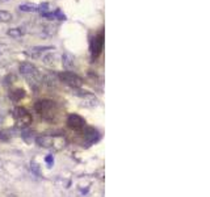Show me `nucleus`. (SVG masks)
I'll return each mask as SVG.
<instances>
[{
  "mask_svg": "<svg viewBox=\"0 0 210 197\" xmlns=\"http://www.w3.org/2000/svg\"><path fill=\"white\" fill-rule=\"evenodd\" d=\"M13 114H15V118L19 122H21V124L28 125V124L32 122V116L28 113V111H26V109H24V108H16L15 111H13Z\"/></svg>",
  "mask_w": 210,
  "mask_h": 197,
  "instance_id": "4",
  "label": "nucleus"
},
{
  "mask_svg": "<svg viewBox=\"0 0 210 197\" xmlns=\"http://www.w3.org/2000/svg\"><path fill=\"white\" fill-rule=\"evenodd\" d=\"M19 68H20V72L30 81V84L40 83L41 76H40V72H38V70L34 64H32L29 62H24V63L20 64Z\"/></svg>",
  "mask_w": 210,
  "mask_h": 197,
  "instance_id": "1",
  "label": "nucleus"
},
{
  "mask_svg": "<svg viewBox=\"0 0 210 197\" xmlns=\"http://www.w3.org/2000/svg\"><path fill=\"white\" fill-rule=\"evenodd\" d=\"M59 79L63 81V83L68 84L71 87H81L83 80L80 76H78L76 74L71 72V71H63V72L59 74Z\"/></svg>",
  "mask_w": 210,
  "mask_h": 197,
  "instance_id": "3",
  "label": "nucleus"
},
{
  "mask_svg": "<svg viewBox=\"0 0 210 197\" xmlns=\"http://www.w3.org/2000/svg\"><path fill=\"white\" fill-rule=\"evenodd\" d=\"M57 138H54V137H50V135H42V137H38L36 139L37 145H40L42 147H51L54 145V142Z\"/></svg>",
  "mask_w": 210,
  "mask_h": 197,
  "instance_id": "8",
  "label": "nucleus"
},
{
  "mask_svg": "<svg viewBox=\"0 0 210 197\" xmlns=\"http://www.w3.org/2000/svg\"><path fill=\"white\" fill-rule=\"evenodd\" d=\"M36 111L42 117L51 120L55 113V103L51 100H40L36 104Z\"/></svg>",
  "mask_w": 210,
  "mask_h": 197,
  "instance_id": "2",
  "label": "nucleus"
},
{
  "mask_svg": "<svg viewBox=\"0 0 210 197\" xmlns=\"http://www.w3.org/2000/svg\"><path fill=\"white\" fill-rule=\"evenodd\" d=\"M25 33V30L23 28H12V29H9L7 32V34L11 36V37H15V38H17V37H21Z\"/></svg>",
  "mask_w": 210,
  "mask_h": 197,
  "instance_id": "12",
  "label": "nucleus"
},
{
  "mask_svg": "<svg viewBox=\"0 0 210 197\" xmlns=\"http://www.w3.org/2000/svg\"><path fill=\"white\" fill-rule=\"evenodd\" d=\"M32 53H42V51H46V50H54V47L51 46H37V47H33L30 49Z\"/></svg>",
  "mask_w": 210,
  "mask_h": 197,
  "instance_id": "14",
  "label": "nucleus"
},
{
  "mask_svg": "<svg viewBox=\"0 0 210 197\" xmlns=\"http://www.w3.org/2000/svg\"><path fill=\"white\" fill-rule=\"evenodd\" d=\"M103 43H104L103 34H98L97 37L93 38V42H92V57L93 58H97L100 55V53L103 50Z\"/></svg>",
  "mask_w": 210,
  "mask_h": 197,
  "instance_id": "5",
  "label": "nucleus"
},
{
  "mask_svg": "<svg viewBox=\"0 0 210 197\" xmlns=\"http://www.w3.org/2000/svg\"><path fill=\"white\" fill-rule=\"evenodd\" d=\"M46 8H47V4H42V5L23 4V5H20V11H23V12H37V11H42Z\"/></svg>",
  "mask_w": 210,
  "mask_h": 197,
  "instance_id": "9",
  "label": "nucleus"
},
{
  "mask_svg": "<svg viewBox=\"0 0 210 197\" xmlns=\"http://www.w3.org/2000/svg\"><path fill=\"white\" fill-rule=\"evenodd\" d=\"M67 124L71 129H81L84 126V120L79 114H70L67 118Z\"/></svg>",
  "mask_w": 210,
  "mask_h": 197,
  "instance_id": "7",
  "label": "nucleus"
},
{
  "mask_svg": "<svg viewBox=\"0 0 210 197\" xmlns=\"http://www.w3.org/2000/svg\"><path fill=\"white\" fill-rule=\"evenodd\" d=\"M76 95H78L81 100H83V105H85V107H95L97 105V97L96 96H93L91 94H83V92H76Z\"/></svg>",
  "mask_w": 210,
  "mask_h": 197,
  "instance_id": "6",
  "label": "nucleus"
},
{
  "mask_svg": "<svg viewBox=\"0 0 210 197\" xmlns=\"http://www.w3.org/2000/svg\"><path fill=\"white\" fill-rule=\"evenodd\" d=\"M11 20H12V13L7 12V11H0V21L2 23H7Z\"/></svg>",
  "mask_w": 210,
  "mask_h": 197,
  "instance_id": "13",
  "label": "nucleus"
},
{
  "mask_svg": "<svg viewBox=\"0 0 210 197\" xmlns=\"http://www.w3.org/2000/svg\"><path fill=\"white\" fill-rule=\"evenodd\" d=\"M84 137H85V139L90 142V143H93V142H96L98 139V133H97V130L91 128V129H87Z\"/></svg>",
  "mask_w": 210,
  "mask_h": 197,
  "instance_id": "10",
  "label": "nucleus"
},
{
  "mask_svg": "<svg viewBox=\"0 0 210 197\" xmlns=\"http://www.w3.org/2000/svg\"><path fill=\"white\" fill-rule=\"evenodd\" d=\"M24 91L23 90H16L15 92H12V94H11L9 96L13 98V100H19V98H21V97H24Z\"/></svg>",
  "mask_w": 210,
  "mask_h": 197,
  "instance_id": "15",
  "label": "nucleus"
},
{
  "mask_svg": "<svg viewBox=\"0 0 210 197\" xmlns=\"http://www.w3.org/2000/svg\"><path fill=\"white\" fill-rule=\"evenodd\" d=\"M32 169H33V171H34L37 175H40V171H38V167H37V164H34V163H33V164H32Z\"/></svg>",
  "mask_w": 210,
  "mask_h": 197,
  "instance_id": "17",
  "label": "nucleus"
},
{
  "mask_svg": "<svg viewBox=\"0 0 210 197\" xmlns=\"http://www.w3.org/2000/svg\"><path fill=\"white\" fill-rule=\"evenodd\" d=\"M63 66L66 68H71L74 66V57L70 53H64L63 54Z\"/></svg>",
  "mask_w": 210,
  "mask_h": 197,
  "instance_id": "11",
  "label": "nucleus"
},
{
  "mask_svg": "<svg viewBox=\"0 0 210 197\" xmlns=\"http://www.w3.org/2000/svg\"><path fill=\"white\" fill-rule=\"evenodd\" d=\"M46 163H47V164H50V166H51V164L54 163V158H53V155H49V156H46Z\"/></svg>",
  "mask_w": 210,
  "mask_h": 197,
  "instance_id": "16",
  "label": "nucleus"
}]
</instances>
